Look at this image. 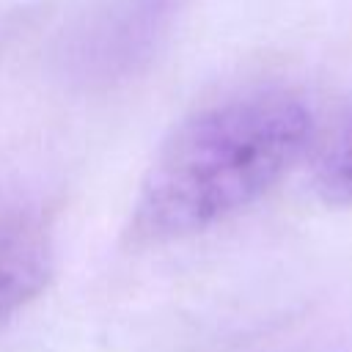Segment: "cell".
<instances>
[{
	"mask_svg": "<svg viewBox=\"0 0 352 352\" xmlns=\"http://www.w3.org/2000/svg\"><path fill=\"white\" fill-rule=\"evenodd\" d=\"M179 0H94L60 33L55 74L74 91H107L138 77L162 50Z\"/></svg>",
	"mask_w": 352,
	"mask_h": 352,
	"instance_id": "2",
	"label": "cell"
},
{
	"mask_svg": "<svg viewBox=\"0 0 352 352\" xmlns=\"http://www.w3.org/2000/svg\"><path fill=\"white\" fill-rule=\"evenodd\" d=\"M314 138L308 104L278 88L245 91L182 118L154 154L135 204L138 242L209 231L264 198Z\"/></svg>",
	"mask_w": 352,
	"mask_h": 352,
	"instance_id": "1",
	"label": "cell"
},
{
	"mask_svg": "<svg viewBox=\"0 0 352 352\" xmlns=\"http://www.w3.org/2000/svg\"><path fill=\"white\" fill-rule=\"evenodd\" d=\"M52 270L55 239L44 212L0 190V324L44 292Z\"/></svg>",
	"mask_w": 352,
	"mask_h": 352,
	"instance_id": "3",
	"label": "cell"
},
{
	"mask_svg": "<svg viewBox=\"0 0 352 352\" xmlns=\"http://www.w3.org/2000/svg\"><path fill=\"white\" fill-rule=\"evenodd\" d=\"M314 187L333 206H352V113L341 118L319 143L314 160Z\"/></svg>",
	"mask_w": 352,
	"mask_h": 352,
	"instance_id": "4",
	"label": "cell"
}]
</instances>
